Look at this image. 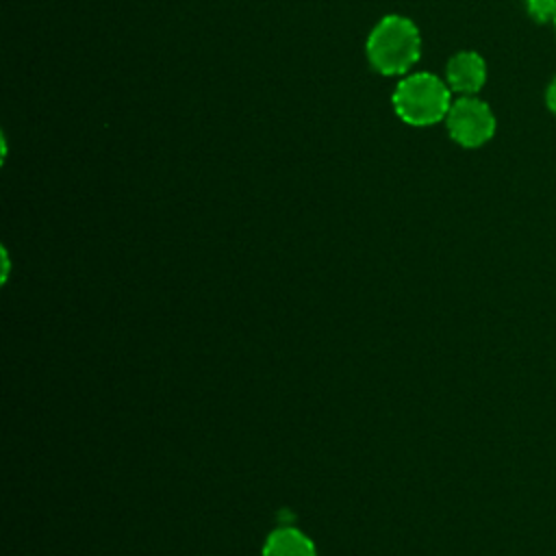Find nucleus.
<instances>
[{
    "instance_id": "1",
    "label": "nucleus",
    "mask_w": 556,
    "mask_h": 556,
    "mask_svg": "<svg viewBox=\"0 0 556 556\" xmlns=\"http://www.w3.org/2000/svg\"><path fill=\"white\" fill-rule=\"evenodd\" d=\"M365 54L384 76L406 74L421 56V35L413 20L389 13L367 35Z\"/></svg>"
},
{
    "instance_id": "4",
    "label": "nucleus",
    "mask_w": 556,
    "mask_h": 556,
    "mask_svg": "<svg viewBox=\"0 0 556 556\" xmlns=\"http://www.w3.org/2000/svg\"><path fill=\"white\" fill-rule=\"evenodd\" d=\"M445 83L460 96H476L486 83V63L473 50L456 52L445 65Z\"/></svg>"
},
{
    "instance_id": "7",
    "label": "nucleus",
    "mask_w": 556,
    "mask_h": 556,
    "mask_svg": "<svg viewBox=\"0 0 556 556\" xmlns=\"http://www.w3.org/2000/svg\"><path fill=\"white\" fill-rule=\"evenodd\" d=\"M545 102H547V109L556 115V76L552 78V83L547 85V91H545Z\"/></svg>"
},
{
    "instance_id": "8",
    "label": "nucleus",
    "mask_w": 556,
    "mask_h": 556,
    "mask_svg": "<svg viewBox=\"0 0 556 556\" xmlns=\"http://www.w3.org/2000/svg\"><path fill=\"white\" fill-rule=\"evenodd\" d=\"M554 28H556V17H554Z\"/></svg>"
},
{
    "instance_id": "6",
    "label": "nucleus",
    "mask_w": 556,
    "mask_h": 556,
    "mask_svg": "<svg viewBox=\"0 0 556 556\" xmlns=\"http://www.w3.org/2000/svg\"><path fill=\"white\" fill-rule=\"evenodd\" d=\"M528 15L536 22H554L556 0H526Z\"/></svg>"
},
{
    "instance_id": "2",
    "label": "nucleus",
    "mask_w": 556,
    "mask_h": 556,
    "mask_svg": "<svg viewBox=\"0 0 556 556\" xmlns=\"http://www.w3.org/2000/svg\"><path fill=\"white\" fill-rule=\"evenodd\" d=\"M450 93L452 89L445 80L430 72H417L408 74L395 85L391 104L404 124L424 128L445 119L452 106Z\"/></svg>"
},
{
    "instance_id": "5",
    "label": "nucleus",
    "mask_w": 556,
    "mask_h": 556,
    "mask_svg": "<svg viewBox=\"0 0 556 556\" xmlns=\"http://www.w3.org/2000/svg\"><path fill=\"white\" fill-rule=\"evenodd\" d=\"M263 556H317L313 541L295 528H278L269 532Z\"/></svg>"
},
{
    "instance_id": "3",
    "label": "nucleus",
    "mask_w": 556,
    "mask_h": 556,
    "mask_svg": "<svg viewBox=\"0 0 556 556\" xmlns=\"http://www.w3.org/2000/svg\"><path fill=\"white\" fill-rule=\"evenodd\" d=\"M447 135L463 148H480L493 139L497 122L491 106L476 96H460L445 115Z\"/></svg>"
}]
</instances>
